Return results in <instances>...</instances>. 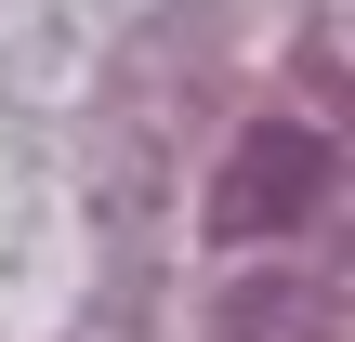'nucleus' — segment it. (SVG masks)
Masks as SVG:
<instances>
[{
    "label": "nucleus",
    "instance_id": "nucleus-1",
    "mask_svg": "<svg viewBox=\"0 0 355 342\" xmlns=\"http://www.w3.org/2000/svg\"><path fill=\"white\" fill-rule=\"evenodd\" d=\"M329 145L316 132H290V119H263V132H237L224 145V171H211V237L224 250H250V237H303L316 211H329Z\"/></svg>",
    "mask_w": 355,
    "mask_h": 342
},
{
    "label": "nucleus",
    "instance_id": "nucleus-2",
    "mask_svg": "<svg viewBox=\"0 0 355 342\" xmlns=\"http://www.w3.org/2000/svg\"><path fill=\"white\" fill-rule=\"evenodd\" d=\"M224 342H329V290L316 277H263V290H237Z\"/></svg>",
    "mask_w": 355,
    "mask_h": 342
}]
</instances>
